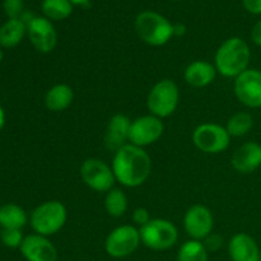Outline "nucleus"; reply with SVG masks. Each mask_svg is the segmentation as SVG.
<instances>
[{"label": "nucleus", "mask_w": 261, "mask_h": 261, "mask_svg": "<svg viewBox=\"0 0 261 261\" xmlns=\"http://www.w3.org/2000/svg\"><path fill=\"white\" fill-rule=\"evenodd\" d=\"M115 178L125 188H139L149 178L152 160L144 148L130 143L117 149L111 163Z\"/></svg>", "instance_id": "1"}, {"label": "nucleus", "mask_w": 261, "mask_h": 261, "mask_svg": "<svg viewBox=\"0 0 261 261\" xmlns=\"http://www.w3.org/2000/svg\"><path fill=\"white\" fill-rule=\"evenodd\" d=\"M251 50L249 43L241 37L227 38L217 50L214 66L217 73L224 78H237L249 69Z\"/></svg>", "instance_id": "2"}, {"label": "nucleus", "mask_w": 261, "mask_h": 261, "mask_svg": "<svg viewBox=\"0 0 261 261\" xmlns=\"http://www.w3.org/2000/svg\"><path fill=\"white\" fill-rule=\"evenodd\" d=\"M135 31L143 42L150 46H163L173 37V24L162 14L153 10L139 13L135 19Z\"/></svg>", "instance_id": "3"}, {"label": "nucleus", "mask_w": 261, "mask_h": 261, "mask_svg": "<svg viewBox=\"0 0 261 261\" xmlns=\"http://www.w3.org/2000/svg\"><path fill=\"white\" fill-rule=\"evenodd\" d=\"M68 221V209L61 201L48 200L33 209L30 224L41 236H53L60 232Z\"/></svg>", "instance_id": "4"}, {"label": "nucleus", "mask_w": 261, "mask_h": 261, "mask_svg": "<svg viewBox=\"0 0 261 261\" xmlns=\"http://www.w3.org/2000/svg\"><path fill=\"white\" fill-rule=\"evenodd\" d=\"M180 102V89L172 79L157 82L147 97V107L150 115L166 119L176 111Z\"/></svg>", "instance_id": "5"}, {"label": "nucleus", "mask_w": 261, "mask_h": 261, "mask_svg": "<svg viewBox=\"0 0 261 261\" xmlns=\"http://www.w3.org/2000/svg\"><path fill=\"white\" fill-rule=\"evenodd\" d=\"M142 244L153 251H166L175 246L178 240V231L168 219H150L139 228Z\"/></svg>", "instance_id": "6"}, {"label": "nucleus", "mask_w": 261, "mask_h": 261, "mask_svg": "<svg viewBox=\"0 0 261 261\" xmlns=\"http://www.w3.org/2000/svg\"><path fill=\"white\" fill-rule=\"evenodd\" d=\"M231 138L226 126L213 122L199 125L193 133L194 145L206 154H219L224 152L231 144Z\"/></svg>", "instance_id": "7"}, {"label": "nucleus", "mask_w": 261, "mask_h": 261, "mask_svg": "<svg viewBox=\"0 0 261 261\" xmlns=\"http://www.w3.org/2000/svg\"><path fill=\"white\" fill-rule=\"evenodd\" d=\"M140 244L139 229L130 224H124L110 232L105 241V250L111 257L122 259L134 254Z\"/></svg>", "instance_id": "8"}, {"label": "nucleus", "mask_w": 261, "mask_h": 261, "mask_svg": "<svg viewBox=\"0 0 261 261\" xmlns=\"http://www.w3.org/2000/svg\"><path fill=\"white\" fill-rule=\"evenodd\" d=\"M79 172L83 182L97 193H109L116 182L111 166L99 158H87Z\"/></svg>", "instance_id": "9"}, {"label": "nucleus", "mask_w": 261, "mask_h": 261, "mask_svg": "<svg viewBox=\"0 0 261 261\" xmlns=\"http://www.w3.org/2000/svg\"><path fill=\"white\" fill-rule=\"evenodd\" d=\"M165 132L162 119L154 115H144L132 121L129 134L130 144L144 148L158 142Z\"/></svg>", "instance_id": "10"}, {"label": "nucleus", "mask_w": 261, "mask_h": 261, "mask_svg": "<svg viewBox=\"0 0 261 261\" xmlns=\"http://www.w3.org/2000/svg\"><path fill=\"white\" fill-rule=\"evenodd\" d=\"M234 94L237 99L249 109L261 107V71L247 69L234 78Z\"/></svg>", "instance_id": "11"}, {"label": "nucleus", "mask_w": 261, "mask_h": 261, "mask_svg": "<svg viewBox=\"0 0 261 261\" xmlns=\"http://www.w3.org/2000/svg\"><path fill=\"white\" fill-rule=\"evenodd\" d=\"M184 228L191 240L203 241L213 232L214 217L211 209L203 204H195L184 216Z\"/></svg>", "instance_id": "12"}, {"label": "nucleus", "mask_w": 261, "mask_h": 261, "mask_svg": "<svg viewBox=\"0 0 261 261\" xmlns=\"http://www.w3.org/2000/svg\"><path fill=\"white\" fill-rule=\"evenodd\" d=\"M27 33L33 47L41 54H50L58 45V32L46 17H33L27 23Z\"/></svg>", "instance_id": "13"}, {"label": "nucleus", "mask_w": 261, "mask_h": 261, "mask_svg": "<svg viewBox=\"0 0 261 261\" xmlns=\"http://www.w3.org/2000/svg\"><path fill=\"white\" fill-rule=\"evenodd\" d=\"M19 250L27 261H58L59 259L55 245L47 237L37 233L25 236Z\"/></svg>", "instance_id": "14"}, {"label": "nucleus", "mask_w": 261, "mask_h": 261, "mask_svg": "<svg viewBox=\"0 0 261 261\" xmlns=\"http://www.w3.org/2000/svg\"><path fill=\"white\" fill-rule=\"evenodd\" d=\"M232 167L240 173H251L261 166V144L247 142L240 145L232 154Z\"/></svg>", "instance_id": "15"}, {"label": "nucleus", "mask_w": 261, "mask_h": 261, "mask_svg": "<svg viewBox=\"0 0 261 261\" xmlns=\"http://www.w3.org/2000/svg\"><path fill=\"white\" fill-rule=\"evenodd\" d=\"M130 126L132 120L124 114H116L110 119L107 124L106 135H105V144L107 149L116 152L129 142Z\"/></svg>", "instance_id": "16"}, {"label": "nucleus", "mask_w": 261, "mask_h": 261, "mask_svg": "<svg viewBox=\"0 0 261 261\" xmlns=\"http://www.w3.org/2000/svg\"><path fill=\"white\" fill-rule=\"evenodd\" d=\"M260 251L254 237L244 232L232 236L228 242V254L232 261H259Z\"/></svg>", "instance_id": "17"}, {"label": "nucleus", "mask_w": 261, "mask_h": 261, "mask_svg": "<svg viewBox=\"0 0 261 261\" xmlns=\"http://www.w3.org/2000/svg\"><path fill=\"white\" fill-rule=\"evenodd\" d=\"M217 74L218 73L214 64L205 60H195L186 66L184 78L189 86L194 88H204L213 83Z\"/></svg>", "instance_id": "18"}, {"label": "nucleus", "mask_w": 261, "mask_h": 261, "mask_svg": "<svg viewBox=\"0 0 261 261\" xmlns=\"http://www.w3.org/2000/svg\"><path fill=\"white\" fill-rule=\"evenodd\" d=\"M74 101V91L65 83H59L51 87L45 94V106L48 111H65Z\"/></svg>", "instance_id": "19"}, {"label": "nucleus", "mask_w": 261, "mask_h": 261, "mask_svg": "<svg viewBox=\"0 0 261 261\" xmlns=\"http://www.w3.org/2000/svg\"><path fill=\"white\" fill-rule=\"evenodd\" d=\"M27 33V24L22 19H8L0 27V46L12 48L19 45Z\"/></svg>", "instance_id": "20"}, {"label": "nucleus", "mask_w": 261, "mask_h": 261, "mask_svg": "<svg viewBox=\"0 0 261 261\" xmlns=\"http://www.w3.org/2000/svg\"><path fill=\"white\" fill-rule=\"evenodd\" d=\"M28 223V216L22 206L5 204L0 208V226L5 229H22Z\"/></svg>", "instance_id": "21"}, {"label": "nucleus", "mask_w": 261, "mask_h": 261, "mask_svg": "<svg viewBox=\"0 0 261 261\" xmlns=\"http://www.w3.org/2000/svg\"><path fill=\"white\" fill-rule=\"evenodd\" d=\"M129 206L127 196L121 189H111L109 193H106L105 198V209L107 214L114 218H120L124 216Z\"/></svg>", "instance_id": "22"}, {"label": "nucleus", "mask_w": 261, "mask_h": 261, "mask_svg": "<svg viewBox=\"0 0 261 261\" xmlns=\"http://www.w3.org/2000/svg\"><path fill=\"white\" fill-rule=\"evenodd\" d=\"M70 0H43L41 4L43 15L50 20H64L73 13Z\"/></svg>", "instance_id": "23"}, {"label": "nucleus", "mask_w": 261, "mask_h": 261, "mask_svg": "<svg viewBox=\"0 0 261 261\" xmlns=\"http://www.w3.org/2000/svg\"><path fill=\"white\" fill-rule=\"evenodd\" d=\"M252 127H254V117L250 112L246 111H240L232 115L226 125V129L229 135L236 138L249 134Z\"/></svg>", "instance_id": "24"}, {"label": "nucleus", "mask_w": 261, "mask_h": 261, "mask_svg": "<svg viewBox=\"0 0 261 261\" xmlns=\"http://www.w3.org/2000/svg\"><path fill=\"white\" fill-rule=\"evenodd\" d=\"M209 252L201 241L189 240L177 252V261H209Z\"/></svg>", "instance_id": "25"}, {"label": "nucleus", "mask_w": 261, "mask_h": 261, "mask_svg": "<svg viewBox=\"0 0 261 261\" xmlns=\"http://www.w3.org/2000/svg\"><path fill=\"white\" fill-rule=\"evenodd\" d=\"M0 239H2L3 244L9 247V249H19L24 237L22 234V229L3 228L2 233H0Z\"/></svg>", "instance_id": "26"}, {"label": "nucleus", "mask_w": 261, "mask_h": 261, "mask_svg": "<svg viewBox=\"0 0 261 261\" xmlns=\"http://www.w3.org/2000/svg\"><path fill=\"white\" fill-rule=\"evenodd\" d=\"M5 13L9 17V19H20L23 15V0H4L3 3Z\"/></svg>", "instance_id": "27"}, {"label": "nucleus", "mask_w": 261, "mask_h": 261, "mask_svg": "<svg viewBox=\"0 0 261 261\" xmlns=\"http://www.w3.org/2000/svg\"><path fill=\"white\" fill-rule=\"evenodd\" d=\"M203 245L205 246L206 251L208 252H217L218 250L222 249V246H223V237L221 236V234L218 233H213L212 232L211 234H209L208 237H205V239L203 240Z\"/></svg>", "instance_id": "28"}, {"label": "nucleus", "mask_w": 261, "mask_h": 261, "mask_svg": "<svg viewBox=\"0 0 261 261\" xmlns=\"http://www.w3.org/2000/svg\"><path fill=\"white\" fill-rule=\"evenodd\" d=\"M150 219L152 218H150V214L148 209L142 208V206H140V208H137L134 212H133V221H134V223L137 224V226L139 227L145 226Z\"/></svg>", "instance_id": "29"}, {"label": "nucleus", "mask_w": 261, "mask_h": 261, "mask_svg": "<svg viewBox=\"0 0 261 261\" xmlns=\"http://www.w3.org/2000/svg\"><path fill=\"white\" fill-rule=\"evenodd\" d=\"M245 9L255 15L261 14V0H242Z\"/></svg>", "instance_id": "30"}, {"label": "nucleus", "mask_w": 261, "mask_h": 261, "mask_svg": "<svg viewBox=\"0 0 261 261\" xmlns=\"http://www.w3.org/2000/svg\"><path fill=\"white\" fill-rule=\"evenodd\" d=\"M251 40L255 45L260 46L261 47V19L257 20V22L255 23L254 27H252Z\"/></svg>", "instance_id": "31"}, {"label": "nucleus", "mask_w": 261, "mask_h": 261, "mask_svg": "<svg viewBox=\"0 0 261 261\" xmlns=\"http://www.w3.org/2000/svg\"><path fill=\"white\" fill-rule=\"evenodd\" d=\"M186 33V25L182 23H175L173 24V37H181Z\"/></svg>", "instance_id": "32"}, {"label": "nucleus", "mask_w": 261, "mask_h": 261, "mask_svg": "<svg viewBox=\"0 0 261 261\" xmlns=\"http://www.w3.org/2000/svg\"><path fill=\"white\" fill-rule=\"evenodd\" d=\"M4 125H5V112L4 110H3V107L0 106V130L4 127Z\"/></svg>", "instance_id": "33"}, {"label": "nucleus", "mask_w": 261, "mask_h": 261, "mask_svg": "<svg viewBox=\"0 0 261 261\" xmlns=\"http://www.w3.org/2000/svg\"><path fill=\"white\" fill-rule=\"evenodd\" d=\"M70 3L73 5H81V7H84V5L89 4V0H70Z\"/></svg>", "instance_id": "34"}, {"label": "nucleus", "mask_w": 261, "mask_h": 261, "mask_svg": "<svg viewBox=\"0 0 261 261\" xmlns=\"http://www.w3.org/2000/svg\"><path fill=\"white\" fill-rule=\"evenodd\" d=\"M3 59H4V53H3V50L0 48V63H2Z\"/></svg>", "instance_id": "35"}, {"label": "nucleus", "mask_w": 261, "mask_h": 261, "mask_svg": "<svg viewBox=\"0 0 261 261\" xmlns=\"http://www.w3.org/2000/svg\"><path fill=\"white\" fill-rule=\"evenodd\" d=\"M259 261H261V251H260V257H259Z\"/></svg>", "instance_id": "36"}]
</instances>
